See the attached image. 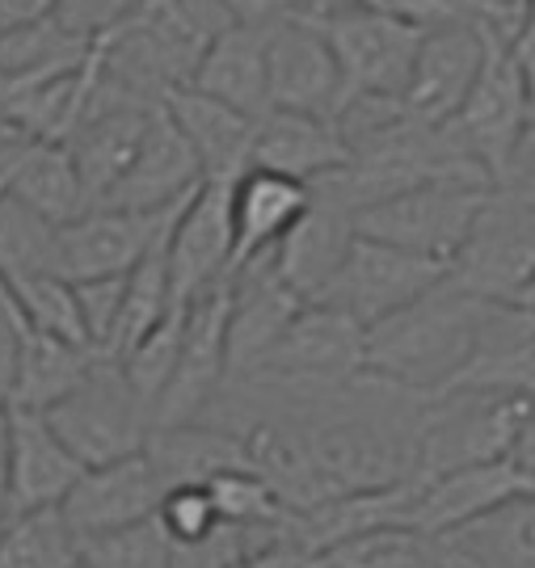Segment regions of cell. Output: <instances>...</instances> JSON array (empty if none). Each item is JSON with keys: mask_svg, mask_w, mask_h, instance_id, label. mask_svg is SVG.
Here are the masks:
<instances>
[{"mask_svg": "<svg viewBox=\"0 0 535 568\" xmlns=\"http://www.w3.org/2000/svg\"><path fill=\"white\" fill-rule=\"evenodd\" d=\"M9 286H13L30 328L63 337V342L93 345L89 333H84L81 300H77V283L72 278H63V274H21V278H9Z\"/></svg>", "mask_w": 535, "mask_h": 568, "instance_id": "obj_31", "label": "cell"}, {"mask_svg": "<svg viewBox=\"0 0 535 568\" xmlns=\"http://www.w3.org/2000/svg\"><path fill=\"white\" fill-rule=\"evenodd\" d=\"M485 4H497V0H485ZM511 26H515V21H511Z\"/></svg>", "mask_w": 535, "mask_h": 568, "instance_id": "obj_45", "label": "cell"}, {"mask_svg": "<svg viewBox=\"0 0 535 568\" xmlns=\"http://www.w3.org/2000/svg\"><path fill=\"white\" fill-rule=\"evenodd\" d=\"M47 422L60 434V443L84 467H102L114 459L144 455L152 438V408L140 400V392L131 387L123 363L114 354L98 358L93 375L84 379L72 396H63L55 408H47Z\"/></svg>", "mask_w": 535, "mask_h": 568, "instance_id": "obj_3", "label": "cell"}, {"mask_svg": "<svg viewBox=\"0 0 535 568\" xmlns=\"http://www.w3.org/2000/svg\"><path fill=\"white\" fill-rule=\"evenodd\" d=\"M228 307H232V278L206 291L199 304L185 312V337L182 354L173 366L165 396L157 405V429L190 426L203 422L211 405L220 400V392L232 379L228 363Z\"/></svg>", "mask_w": 535, "mask_h": 568, "instance_id": "obj_10", "label": "cell"}, {"mask_svg": "<svg viewBox=\"0 0 535 568\" xmlns=\"http://www.w3.org/2000/svg\"><path fill=\"white\" fill-rule=\"evenodd\" d=\"M270 26H228L220 39L206 47L203 63L194 72V89H203L220 102L245 110L253 119L270 114Z\"/></svg>", "mask_w": 535, "mask_h": 568, "instance_id": "obj_26", "label": "cell"}, {"mask_svg": "<svg viewBox=\"0 0 535 568\" xmlns=\"http://www.w3.org/2000/svg\"><path fill=\"white\" fill-rule=\"evenodd\" d=\"M93 47L98 39H84L60 18H42L34 26H18L0 34V93L77 72L93 60Z\"/></svg>", "mask_w": 535, "mask_h": 568, "instance_id": "obj_28", "label": "cell"}, {"mask_svg": "<svg viewBox=\"0 0 535 568\" xmlns=\"http://www.w3.org/2000/svg\"><path fill=\"white\" fill-rule=\"evenodd\" d=\"M182 211H119V206H89L81 220L60 227V274L72 283L84 278H114L131 274L157 244L173 232Z\"/></svg>", "mask_w": 535, "mask_h": 568, "instance_id": "obj_11", "label": "cell"}, {"mask_svg": "<svg viewBox=\"0 0 535 568\" xmlns=\"http://www.w3.org/2000/svg\"><path fill=\"white\" fill-rule=\"evenodd\" d=\"M485 21H455V26L426 30L410 89H405V110L413 119L431 122V126H452V119L468 102V89L476 84V72L485 60Z\"/></svg>", "mask_w": 535, "mask_h": 568, "instance_id": "obj_17", "label": "cell"}, {"mask_svg": "<svg viewBox=\"0 0 535 568\" xmlns=\"http://www.w3.org/2000/svg\"><path fill=\"white\" fill-rule=\"evenodd\" d=\"M253 164L274 169V173L295 178L304 185H316L351 164V143L342 140L333 119L295 114V110H270L258 122Z\"/></svg>", "mask_w": 535, "mask_h": 568, "instance_id": "obj_25", "label": "cell"}, {"mask_svg": "<svg viewBox=\"0 0 535 568\" xmlns=\"http://www.w3.org/2000/svg\"><path fill=\"white\" fill-rule=\"evenodd\" d=\"M367 371V325L333 304H309L283 342L241 379L270 387H333L351 384Z\"/></svg>", "mask_w": 535, "mask_h": 568, "instance_id": "obj_8", "label": "cell"}, {"mask_svg": "<svg viewBox=\"0 0 535 568\" xmlns=\"http://www.w3.org/2000/svg\"><path fill=\"white\" fill-rule=\"evenodd\" d=\"M497 194H506V199L523 203L527 211H535V131H527L523 143L515 148V156H511L502 182H497Z\"/></svg>", "mask_w": 535, "mask_h": 568, "instance_id": "obj_37", "label": "cell"}, {"mask_svg": "<svg viewBox=\"0 0 535 568\" xmlns=\"http://www.w3.org/2000/svg\"><path fill=\"white\" fill-rule=\"evenodd\" d=\"M224 9L241 26H279L291 18H312V0H224Z\"/></svg>", "mask_w": 535, "mask_h": 568, "instance_id": "obj_38", "label": "cell"}, {"mask_svg": "<svg viewBox=\"0 0 535 568\" xmlns=\"http://www.w3.org/2000/svg\"><path fill=\"white\" fill-rule=\"evenodd\" d=\"M77 300H81V321L89 342L105 349L114 328H119V316H123L127 304V274H114V278H84L77 283Z\"/></svg>", "mask_w": 535, "mask_h": 568, "instance_id": "obj_35", "label": "cell"}, {"mask_svg": "<svg viewBox=\"0 0 535 568\" xmlns=\"http://www.w3.org/2000/svg\"><path fill=\"white\" fill-rule=\"evenodd\" d=\"M4 426H9V518L63 506V497L81 480L84 464L60 443L47 413L4 405Z\"/></svg>", "mask_w": 535, "mask_h": 568, "instance_id": "obj_20", "label": "cell"}, {"mask_svg": "<svg viewBox=\"0 0 535 568\" xmlns=\"http://www.w3.org/2000/svg\"><path fill=\"white\" fill-rule=\"evenodd\" d=\"M84 539L63 518V506L13 514L0 530V568H81Z\"/></svg>", "mask_w": 535, "mask_h": 568, "instance_id": "obj_30", "label": "cell"}, {"mask_svg": "<svg viewBox=\"0 0 535 568\" xmlns=\"http://www.w3.org/2000/svg\"><path fill=\"white\" fill-rule=\"evenodd\" d=\"M81 568H84V565H81Z\"/></svg>", "mask_w": 535, "mask_h": 568, "instance_id": "obj_47", "label": "cell"}, {"mask_svg": "<svg viewBox=\"0 0 535 568\" xmlns=\"http://www.w3.org/2000/svg\"><path fill=\"white\" fill-rule=\"evenodd\" d=\"M354 241H359V215L351 203H342L333 190L312 185V206L304 220L291 227L287 241L274 248V265L304 300H321L337 270L346 265Z\"/></svg>", "mask_w": 535, "mask_h": 568, "instance_id": "obj_21", "label": "cell"}, {"mask_svg": "<svg viewBox=\"0 0 535 568\" xmlns=\"http://www.w3.org/2000/svg\"><path fill=\"white\" fill-rule=\"evenodd\" d=\"M9 523V426H4V405H0V530Z\"/></svg>", "mask_w": 535, "mask_h": 568, "instance_id": "obj_40", "label": "cell"}, {"mask_svg": "<svg viewBox=\"0 0 535 568\" xmlns=\"http://www.w3.org/2000/svg\"><path fill=\"white\" fill-rule=\"evenodd\" d=\"M527 405L532 400L485 396V392L434 396L422 417V438H417V480L511 459Z\"/></svg>", "mask_w": 535, "mask_h": 568, "instance_id": "obj_5", "label": "cell"}, {"mask_svg": "<svg viewBox=\"0 0 535 568\" xmlns=\"http://www.w3.org/2000/svg\"><path fill=\"white\" fill-rule=\"evenodd\" d=\"M494 199V185L476 182H434L405 190L396 199L359 211V236L384 241L392 248H405L417 257L447 265L452 270L455 253L464 248L473 232L476 215Z\"/></svg>", "mask_w": 535, "mask_h": 568, "instance_id": "obj_4", "label": "cell"}, {"mask_svg": "<svg viewBox=\"0 0 535 568\" xmlns=\"http://www.w3.org/2000/svg\"><path fill=\"white\" fill-rule=\"evenodd\" d=\"M532 304H535V291H532Z\"/></svg>", "mask_w": 535, "mask_h": 568, "instance_id": "obj_46", "label": "cell"}, {"mask_svg": "<svg viewBox=\"0 0 535 568\" xmlns=\"http://www.w3.org/2000/svg\"><path fill=\"white\" fill-rule=\"evenodd\" d=\"M447 392L535 400V304H485L473 354Z\"/></svg>", "mask_w": 535, "mask_h": 568, "instance_id": "obj_18", "label": "cell"}, {"mask_svg": "<svg viewBox=\"0 0 535 568\" xmlns=\"http://www.w3.org/2000/svg\"><path fill=\"white\" fill-rule=\"evenodd\" d=\"M452 135L494 178L497 190L527 135V63L518 51V34L506 21H485V60L468 89V102L452 119Z\"/></svg>", "mask_w": 535, "mask_h": 568, "instance_id": "obj_2", "label": "cell"}, {"mask_svg": "<svg viewBox=\"0 0 535 568\" xmlns=\"http://www.w3.org/2000/svg\"><path fill=\"white\" fill-rule=\"evenodd\" d=\"M447 274L452 270L431 262V257H417V253L392 248L384 241L359 236L346 265L337 270V278L330 283V291L321 300H312V304L342 307V312H351L359 325L371 328L380 325L384 316H392V312L410 307L413 300H422Z\"/></svg>", "mask_w": 535, "mask_h": 568, "instance_id": "obj_9", "label": "cell"}, {"mask_svg": "<svg viewBox=\"0 0 535 568\" xmlns=\"http://www.w3.org/2000/svg\"><path fill=\"white\" fill-rule=\"evenodd\" d=\"M84 568H173V539L165 535L161 518H148L140 527L89 539Z\"/></svg>", "mask_w": 535, "mask_h": 568, "instance_id": "obj_32", "label": "cell"}, {"mask_svg": "<svg viewBox=\"0 0 535 568\" xmlns=\"http://www.w3.org/2000/svg\"><path fill=\"white\" fill-rule=\"evenodd\" d=\"M417 497H413L410 523L405 527L422 530V535H452L497 514L518 497L535 493V485L518 471L511 459L481 467H460L434 480H417Z\"/></svg>", "mask_w": 535, "mask_h": 568, "instance_id": "obj_19", "label": "cell"}, {"mask_svg": "<svg viewBox=\"0 0 535 568\" xmlns=\"http://www.w3.org/2000/svg\"><path fill=\"white\" fill-rule=\"evenodd\" d=\"M148 459L161 471L165 488L211 485L220 471L253 467L249 464L245 434L215 426V422H190V426L152 429V438H148Z\"/></svg>", "mask_w": 535, "mask_h": 568, "instance_id": "obj_27", "label": "cell"}, {"mask_svg": "<svg viewBox=\"0 0 535 568\" xmlns=\"http://www.w3.org/2000/svg\"><path fill=\"white\" fill-rule=\"evenodd\" d=\"M523 63H527V131H535V60L523 55Z\"/></svg>", "mask_w": 535, "mask_h": 568, "instance_id": "obj_44", "label": "cell"}, {"mask_svg": "<svg viewBox=\"0 0 535 568\" xmlns=\"http://www.w3.org/2000/svg\"><path fill=\"white\" fill-rule=\"evenodd\" d=\"M165 110L182 126V135L190 140L211 185H232L236 178H245L249 169H253L258 122L262 119H253L245 110L211 98V93L194 89V84L169 93Z\"/></svg>", "mask_w": 535, "mask_h": 568, "instance_id": "obj_23", "label": "cell"}, {"mask_svg": "<svg viewBox=\"0 0 535 568\" xmlns=\"http://www.w3.org/2000/svg\"><path fill=\"white\" fill-rule=\"evenodd\" d=\"M481 312L485 300L455 286L447 274L422 300L367 328V375L426 400L443 396L473 354Z\"/></svg>", "mask_w": 535, "mask_h": 568, "instance_id": "obj_1", "label": "cell"}, {"mask_svg": "<svg viewBox=\"0 0 535 568\" xmlns=\"http://www.w3.org/2000/svg\"><path fill=\"white\" fill-rule=\"evenodd\" d=\"M206 185V173L190 140L182 135V126L173 122L165 105L152 110L148 135L135 152L131 169L123 173V182L105 194V203L98 206H119V211H182L199 190Z\"/></svg>", "mask_w": 535, "mask_h": 568, "instance_id": "obj_16", "label": "cell"}, {"mask_svg": "<svg viewBox=\"0 0 535 568\" xmlns=\"http://www.w3.org/2000/svg\"><path fill=\"white\" fill-rule=\"evenodd\" d=\"M502 9H506V18L515 21V30H523V21H527V13L535 9V0H497Z\"/></svg>", "mask_w": 535, "mask_h": 568, "instance_id": "obj_42", "label": "cell"}, {"mask_svg": "<svg viewBox=\"0 0 535 568\" xmlns=\"http://www.w3.org/2000/svg\"><path fill=\"white\" fill-rule=\"evenodd\" d=\"M518 51H523L527 60H535V9L527 13V21H523V30H518Z\"/></svg>", "mask_w": 535, "mask_h": 568, "instance_id": "obj_43", "label": "cell"}, {"mask_svg": "<svg viewBox=\"0 0 535 568\" xmlns=\"http://www.w3.org/2000/svg\"><path fill=\"white\" fill-rule=\"evenodd\" d=\"M60 0H0V34L18 30V26H34L42 18H55Z\"/></svg>", "mask_w": 535, "mask_h": 568, "instance_id": "obj_39", "label": "cell"}, {"mask_svg": "<svg viewBox=\"0 0 535 568\" xmlns=\"http://www.w3.org/2000/svg\"><path fill=\"white\" fill-rule=\"evenodd\" d=\"M206 488H211V497L220 506V518H224L228 527H270V523H279L287 514V506L279 501V493L253 467L220 471Z\"/></svg>", "mask_w": 535, "mask_h": 568, "instance_id": "obj_33", "label": "cell"}, {"mask_svg": "<svg viewBox=\"0 0 535 568\" xmlns=\"http://www.w3.org/2000/svg\"><path fill=\"white\" fill-rule=\"evenodd\" d=\"M165 493V480H161V471L152 467L144 450V455H131V459L84 467L81 480L63 497V518L89 544V539H102V535L140 527L148 518H157Z\"/></svg>", "mask_w": 535, "mask_h": 568, "instance_id": "obj_14", "label": "cell"}, {"mask_svg": "<svg viewBox=\"0 0 535 568\" xmlns=\"http://www.w3.org/2000/svg\"><path fill=\"white\" fill-rule=\"evenodd\" d=\"M0 185L42 215L47 224H72L89 211V194H84L81 169L68 143L30 140V135H13L0 148Z\"/></svg>", "mask_w": 535, "mask_h": 568, "instance_id": "obj_22", "label": "cell"}, {"mask_svg": "<svg viewBox=\"0 0 535 568\" xmlns=\"http://www.w3.org/2000/svg\"><path fill=\"white\" fill-rule=\"evenodd\" d=\"M337 9H392V0H312V13H337Z\"/></svg>", "mask_w": 535, "mask_h": 568, "instance_id": "obj_41", "label": "cell"}, {"mask_svg": "<svg viewBox=\"0 0 535 568\" xmlns=\"http://www.w3.org/2000/svg\"><path fill=\"white\" fill-rule=\"evenodd\" d=\"M321 21L325 39L346 77V102L351 98H401L410 89L413 63L422 51L426 30L392 9H337V13H312Z\"/></svg>", "mask_w": 535, "mask_h": 568, "instance_id": "obj_6", "label": "cell"}, {"mask_svg": "<svg viewBox=\"0 0 535 568\" xmlns=\"http://www.w3.org/2000/svg\"><path fill=\"white\" fill-rule=\"evenodd\" d=\"M270 110H295L337 119L346 105V77L316 18H291L270 26Z\"/></svg>", "mask_w": 535, "mask_h": 568, "instance_id": "obj_12", "label": "cell"}, {"mask_svg": "<svg viewBox=\"0 0 535 568\" xmlns=\"http://www.w3.org/2000/svg\"><path fill=\"white\" fill-rule=\"evenodd\" d=\"M309 307V300L279 274L274 253L236 265L232 274V307H228V363L232 379L249 375L283 342L291 321Z\"/></svg>", "mask_w": 535, "mask_h": 568, "instance_id": "obj_15", "label": "cell"}, {"mask_svg": "<svg viewBox=\"0 0 535 568\" xmlns=\"http://www.w3.org/2000/svg\"><path fill=\"white\" fill-rule=\"evenodd\" d=\"M452 283L485 304H532L535 211L494 190L464 248L455 253Z\"/></svg>", "mask_w": 535, "mask_h": 568, "instance_id": "obj_7", "label": "cell"}, {"mask_svg": "<svg viewBox=\"0 0 535 568\" xmlns=\"http://www.w3.org/2000/svg\"><path fill=\"white\" fill-rule=\"evenodd\" d=\"M98 358H102L98 345L63 342V337L30 328V342L21 349L18 379H13V392H9L4 405L47 413V408H55L63 396H72L93 375Z\"/></svg>", "mask_w": 535, "mask_h": 568, "instance_id": "obj_29", "label": "cell"}, {"mask_svg": "<svg viewBox=\"0 0 535 568\" xmlns=\"http://www.w3.org/2000/svg\"><path fill=\"white\" fill-rule=\"evenodd\" d=\"M232 203V241H236V265L266 257L287 241V232L312 206V185L283 178L274 169H249L228 190Z\"/></svg>", "mask_w": 535, "mask_h": 568, "instance_id": "obj_24", "label": "cell"}, {"mask_svg": "<svg viewBox=\"0 0 535 568\" xmlns=\"http://www.w3.org/2000/svg\"><path fill=\"white\" fill-rule=\"evenodd\" d=\"M232 185L206 182L169 232V291L173 307H190L236 274V241H232Z\"/></svg>", "mask_w": 535, "mask_h": 568, "instance_id": "obj_13", "label": "cell"}, {"mask_svg": "<svg viewBox=\"0 0 535 568\" xmlns=\"http://www.w3.org/2000/svg\"><path fill=\"white\" fill-rule=\"evenodd\" d=\"M157 518H161V527L173 544H203L224 527L220 506H215L206 485H173L161 509H157Z\"/></svg>", "mask_w": 535, "mask_h": 568, "instance_id": "obj_34", "label": "cell"}, {"mask_svg": "<svg viewBox=\"0 0 535 568\" xmlns=\"http://www.w3.org/2000/svg\"><path fill=\"white\" fill-rule=\"evenodd\" d=\"M140 4H148V0H60L55 18L84 39H102L114 26H123Z\"/></svg>", "mask_w": 535, "mask_h": 568, "instance_id": "obj_36", "label": "cell"}]
</instances>
